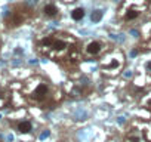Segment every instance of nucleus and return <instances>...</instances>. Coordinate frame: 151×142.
<instances>
[{
    "mask_svg": "<svg viewBox=\"0 0 151 142\" xmlns=\"http://www.w3.org/2000/svg\"><path fill=\"white\" fill-rule=\"evenodd\" d=\"M46 93H47V86L46 85H39L37 87H36V90H34V98L36 99H43L45 96H46Z\"/></svg>",
    "mask_w": 151,
    "mask_h": 142,
    "instance_id": "1",
    "label": "nucleus"
},
{
    "mask_svg": "<svg viewBox=\"0 0 151 142\" xmlns=\"http://www.w3.org/2000/svg\"><path fill=\"white\" fill-rule=\"evenodd\" d=\"M86 50H88L89 55H96V53H99V50H101V44H99L98 42H91V43L88 44Z\"/></svg>",
    "mask_w": 151,
    "mask_h": 142,
    "instance_id": "2",
    "label": "nucleus"
},
{
    "mask_svg": "<svg viewBox=\"0 0 151 142\" xmlns=\"http://www.w3.org/2000/svg\"><path fill=\"white\" fill-rule=\"evenodd\" d=\"M71 18L74 21H82L85 18V9L83 8H76L73 12H71Z\"/></svg>",
    "mask_w": 151,
    "mask_h": 142,
    "instance_id": "3",
    "label": "nucleus"
},
{
    "mask_svg": "<svg viewBox=\"0 0 151 142\" xmlns=\"http://www.w3.org/2000/svg\"><path fill=\"white\" fill-rule=\"evenodd\" d=\"M43 14H45L46 16H49V18H53V16L58 14V11H56L55 5H46V6L43 8Z\"/></svg>",
    "mask_w": 151,
    "mask_h": 142,
    "instance_id": "4",
    "label": "nucleus"
},
{
    "mask_svg": "<svg viewBox=\"0 0 151 142\" xmlns=\"http://www.w3.org/2000/svg\"><path fill=\"white\" fill-rule=\"evenodd\" d=\"M31 129H33V126H31V123L27 121V120H24V121H21V123L18 124V130H19L21 133H28V132H31Z\"/></svg>",
    "mask_w": 151,
    "mask_h": 142,
    "instance_id": "5",
    "label": "nucleus"
},
{
    "mask_svg": "<svg viewBox=\"0 0 151 142\" xmlns=\"http://www.w3.org/2000/svg\"><path fill=\"white\" fill-rule=\"evenodd\" d=\"M52 46H53V49H56V50H61V49H64L67 44H65V42H62V40H53Z\"/></svg>",
    "mask_w": 151,
    "mask_h": 142,
    "instance_id": "6",
    "label": "nucleus"
},
{
    "mask_svg": "<svg viewBox=\"0 0 151 142\" xmlns=\"http://www.w3.org/2000/svg\"><path fill=\"white\" fill-rule=\"evenodd\" d=\"M135 18H138V12L136 11H133V9H130V11H127V14H126V19H135Z\"/></svg>",
    "mask_w": 151,
    "mask_h": 142,
    "instance_id": "7",
    "label": "nucleus"
},
{
    "mask_svg": "<svg viewBox=\"0 0 151 142\" xmlns=\"http://www.w3.org/2000/svg\"><path fill=\"white\" fill-rule=\"evenodd\" d=\"M101 16H102V12H101V11H95V12L92 14V21H99Z\"/></svg>",
    "mask_w": 151,
    "mask_h": 142,
    "instance_id": "8",
    "label": "nucleus"
},
{
    "mask_svg": "<svg viewBox=\"0 0 151 142\" xmlns=\"http://www.w3.org/2000/svg\"><path fill=\"white\" fill-rule=\"evenodd\" d=\"M147 68H148V70H151V61H150V62L147 64Z\"/></svg>",
    "mask_w": 151,
    "mask_h": 142,
    "instance_id": "9",
    "label": "nucleus"
}]
</instances>
